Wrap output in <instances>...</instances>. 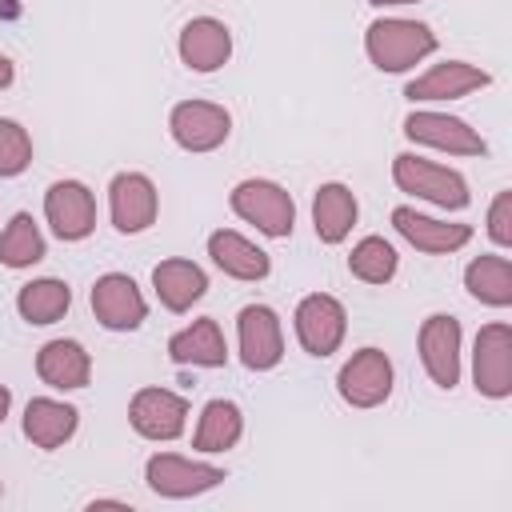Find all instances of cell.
I'll return each mask as SVG.
<instances>
[{
    "label": "cell",
    "mask_w": 512,
    "mask_h": 512,
    "mask_svg": "<svg viewBox=\"0 0 512 512\" xmlns=\"http://www.w3.org/2000/svg\"><path fill=\"white\" fill-rule=\"evenodd\" d=\"M36 372L48 388H84L92 376V360L76 340H48L36 352Z\"/></svg>",
    "instance_id": "obj_21"
},
{
    "label": "cell",
    "mask_w": 512,
    "mask_h": 512,
    "mask_svg": "<svg viewBox=\"0 0 512 512\" xmlns=\"http://www.w3.org/2000/svg\"><path fill=\"white\" fill-rule=\"evenodd\" d=\"M488 236L508 248L512 244V192H496L492 208H488Z\"/></svg>",
    "instance_id": "obj_31"
},
{
    "label": "cell",
    "mask_w": 512,
    "mask_h": 512,
    "mask_svg": "<svg viewBox=\"0 0 512 512\" xmlns=\"http://www.w3.org/2000/svg\"><path fill=\"white\" fill-rule=\"evenodd\" d=\"M152 288H156V296H160V304L168 312H184L204 296L208 276L192 260H160L152 268Z\"/></svg>",
    "instance_id": "obj_19"
},
{
    "label": "cell",
    "mask_w": 512,
    "mask_h": 512,
    "mask_svg": "<svg viewBox=\"0 0 512 512\" xmlns=\"http://www.w3.org/2000/svg\"><path fill=\"white\" fill-rule=\"evenodd\" d=\"M348 268L356 280L364 284H388L396 276V248L384 240V236H364L352 256H348Z\"/></svg>",
    "instance_id": "obj_29"
},
{
    "label": "cell",
    "mask_w": 512,
    "mask_h": 512,
    "mask_svg": "<svg viewBox=\"0 0 512 512\" xmlns=\"http://www.w3.org/2000/svg\"><path fill=\"white\" fill-rule=\"evenodd\" d=\"M92 508H128L124 500H92Z\"/></svg>",
    "instance_id": "obj_34"
},
{
    "label": "cell",
    "mask_w": 512,
    "mask_h": 512,
    "mask_svg": "<svg viewBox=\"0 0 512 512\" xmlns=\"http://www.w3.org/2000/svg\"><path fill=\"white\" fill-rule=\"evenodd\" d=\"M420 360L440 388H456L460 380V320L436 312L420 324Z\"/></svg>",
    "instance_id": "obj_13"
},
{
    "label": "cell",
    "mask_w": 512,
    "mask_h": 512,
    "mask_svg": "<svg viewBox=\"0 0 512 512\" xmlns=\"http://www.w3.org/2000/svg\"><path fill=\"white\" fill-rule=\"evenodd\" d=\"M356 196L348 184H320L312 196V224L324 244H340L356 224Z\"/></svg>",
    "instance_id": "obj_22"
},
{
    "label": "cell",
    "mask_w": 512,
    "mask_h": 512,
    "mask_svg": "<svg viewBox=\"0 0 512 512\" xmlns=\"http://www.w3.org/2000/svg\"><path fill=\"white\" fill-rule=\"evenodd\" d=\"M44 216L60 240H84L96 228V200L80 180H56L44 192Z\"/></svg>",
    "instance_id": "obj_11"
},
{
    "label": "cell",
    "mask_w": 512,
    "mask_h": 512,
    "mask_svg": "<svg viewBox=\"0 0 512 512\" xmlns=\"http://www.w3.org/2000/svg\"><path fill=\"white\" fill-rule=\"evenodd\" d=\"M364 48L368 60L380 72H408L416 60H424L428 52H436V32L420 20H400V16H384L372 20L364 32Z\"/></svg>",
    "instance_id": "obj_1"
},
{
    "label": "cell",
    "mask_w": 512,
    "mask_h": 512,
    "mask_svg": "<svg viewBox=\"0 0 512 512\" xmlns=\"http://www.w3.org/2000/svg\"><path fill=\"white\" fill-rule=\"evenodd\" d=\"M336 388L340 396L352 404V408H376L388 400L392 392V360L380 352V348H360L336 376Z\"/></svg>",
    "instance_id": "obj_7"
},
{
    "label": "cell",
    "mask_w": 512,
    "mask_h": 512,
    "mask_svg": "<svg viewBox=\"0 0 512 512\" xmlns=\"http://www.w3.org/2000/svg\"><path fill=\"white\" fill-rule=\"evenodd\" d=\"M8 404H12V392L0 384V424H4V416H8Z\"/></svg>",
    "instance_id": "obj_33"
},
{
    "label": "cell",
    "mask_w": 512,
    "mask_h": 512,
    "mask_svg": "<svg viewBox=\"0 0 512 512\" xmlns=\"http://www.w3.org/2000/svg\"><path fill=\"white\" fill-rule=\"evenodd\" d=\"M232 56V32L212 20V16H196L184 24L180 32V60L192 72H216L220 64H228Z\"/></svg>",
    "instance_id": "obj_16"
},
{
    "label": "cell",
    "mask_w": 512,
    "mask_h": 512,
    "mask_svg": "<svg viewBox=\"0 0 512 512\" xmlns=\"http://www.w3.org/2000/svg\"><path fill=\"white\" fill-rule=\"evenodd\" d=\"M236 332H240V360L252 372L276 368L284 356V336H280V316L268 304H248L236 316Z\"/></svg>",
    "instance_id": "obj_9"
},
{
    "label": "cell",
    "mask_w": 512,
    "mask_h": 512,
    "mask_svg": "<svg viewBox=\"0 0 512 512\" xmlns=\"http://www.w3.org/2000/svg\"><path fill=\"white\" fill-rule=\"evenodd\" d=\"M344 328H348V316H344V304L336 296H324V292H312L300 300L296 308V336L304 344V352L312 356H332L344 340Z\"/></svg>",
    "instance_id": "obj_8"
},
{
    "label": "cell",
    "mask_w": 512,
    "mask_h": 512,
    "mask_svg": "<svg viewBox=\"0 0 512 512\" xmlns=\"http://www.w3.org/2000/svg\"><path fill=\"white\" fill-rule=\"evenodd\" d=\"M464 288L492 308H508L512 304V264L508 256H476L464 268Z\"/></svg>",
    "instance_id": "obj_26"
},
{
    "label": "cell",
    "mask_w": 512,
    "mask_h": 512,
    "mask_svg": "<svg viewBox=\"0 0 512 512\" xmlns=\"http://www.w3.org/2000/svg\"><path fill=\"white\" fill-rule=\"evenodd\" d=\"M144 480L156 496L184 500V496H200V492L216 488L224 480V468L200 464V460H188V456H176V452H156L144 468Z\"/></svg>",
    "instance_id": "obj_5"
},
{
    "label": "cell",
    "mask_w": 512,
    "mask_h": 512,
    "mask_svg": "<svg viewBox=\"0 0 512 512\" xmlns=\"http://www.w3.org/2000/svg\"><path fill=\"white\" fill-rule=\"evenodd\" d=\"M404 136L428 148H444L456 156H484L488 144L480 140L476 128H468L460 116H444V112H412L404 120Z\"/></svg>",
    "instance_id": "obj_14"
},
{
    "label": "cell",
    "mask_w": 512,
    "mask_h": 512,
    "mask_svg": "<svg viewBox=\"0 0 512 512\" xmlns=\"http://www.w3.org/2000/svg\"><path fill=\"white\" fill-rule=\"evenodd\" d=\"M68 304H72L68 284L64 280H52V276L24 284L20 296H16V308H20V316L28 324H56L68 312Z\"/></svg>",
    "instance_id": "obj_27"
},
{
    "label": "cell",
    "mask_w": 512,
    "mask_h": 512,
    "mask_svg": "<svg viewBox=\"0 0 512 512\" xmlns=\"http://www.w3.org/2000/svg\"><path fill=\"white\" fill-rule=\"evenodd\" d=\"M472 380H476V392L488 396V400L512 396V328H508L504 320L484 324V328L476 332Z\"/></svg>",
    "instance_id": "obj_4"
},
{
    "label": "cell",
    "mask_w": 512,
    "mask_h": 512,
    "mask_svg": "<svg viewBox=\"0 0 512 512\" xmlns=\"http://www.w3.org/2000/svg\"><path fill=\"white\" fill-rule=\"evenodd\" d=\"M232 212L248 224H256L264 236H288L296 224L292 196L272 180H240L232 188Z\"/></svg>",
    "instance_id": "obj_3"
},
{
    "label": "cell",
    "mask_w": 512,
    "mask_h": 512,
    "mask_svg": "<svg viewBox=\"0 0 512 512\" xmlns=\"http://www.w3.org/2000/svg\"><path fill=\"white\" fill-rule=\"evenodd\" d=\"M108 208L120 232H144L156 220V184L144 172H120L108 184Z\"/></svg>",
    "instance_id": "obj_15"
},
{
    "label": "cell",
    "mask_w": 512,
    "mask_h": 512,
    "mask_svg": "<svg viewBox=\"0 0 512 512\" xmlns=\"http://www.w3.org/2000/svg\"><path fill=\"white\" fill-rule=\"evenodd\" d=\"M76 424H80V412L72 404L48 400V396L28 400V408H24V436L36 448H60L76 432Z\"/></svg>",
    "instance_id": "obj_23"
},
{
    "label": "cell",
    "mask_w": 512,
    "mask_h": 512,
    "mask_svg": "<svg viewBox=\"0 0 512 512\" xmlns=\"http://www.w3.org/2000/svg\"><path fill=\"white\" fill-rule=\"evenodd\" d=\"M392 224L420 252H456V248H464L472 240V228L468 224H444V220L420 216L416 208H396L392 212Z\"/></svg>",
    "instance_id": "obj_18"
},
{
    "label": "cell",
    "mask_w": 512,
    "mask_h": 512,
    "mask_svg": "<svg viewBox=\"0 0 512 512\" xmlns=\"http://www.w3.org/2000/svg\"><path fill=\"white\" fill-rule=\"evenodd\" d=\"M168 356H172L176 364L220 368V364L228 360V344H224L220 324H216L212 316H204V320H196L192 328H184V332H176V336L168 340Z\"/></svg>",
    "instance_id": "obj_24"
},
{
    "label": "cell",
    "mask_w": 512,
    "mask_h": 512,
    "mask_svg": "<svg viewBox=\"0 0 512 512\" xmlns=\"http://www.w3.org/2000/svg\"><path fill=\"white\" fill-rule=\"evenodd\" d=\"M244 432V416L232 400H208L204 412H200V424H196V436H192V448L196 452H228Z\"/></svg>",
    "instance_id": "obj_25"
},
{
    "label": "cell",
    "mask_w": 512,
    "mask_h": 512,
    "mask_svg": "<svg viewBox=\"0 0 512 512\" xmlns=\"http://www.w3.org/2000/svg\"><path fill=\"white\" fill-rule=\"evenodd\" d=\"M208 256L216 260L220 272L236 276V280H264L268 276V252H260L252 240H244L232 228H220L208 236Z\"/></svg>",
    "instance_id": "obj_20"
},
{
    "label": "cell",
    "mask_w": 512,
    "mask_h": 512,
    "mask_svg": "<svg viewBox=\"0 0 512 512\" xmlns=\"http://www.w3.org/2000/svg\"><path fill=\"white\" fill-rule=\"evenodd\" d=\"M32 164V140L16 120H0V176H20Z\"/></svg>",
    "instance_id": "obj_30"
},
{
    "label": "cell",
    "mask_w": 512,
    "mask_h": 512,
    "mask_svg": "<svg viewBox=\"0 0 512 512\" xmlns=\"http://www.w3.org/2000/svg\"><path fill=\"white\" fill-rule=\"evenodd\" d=\"M12 84V60L0 52V88H8Z\"/></svg>",
    "instance_id": "obj_32"
},
{
    "label": "cell",
    "mask_w": 512,
    "mask_h": 512,
    "mask_svg": "<svg viewBox=\"0 0 512 512\" xmlns=\"http://www.w3.org/2000/svg\"><path fill=\"white\" fill-rule=\"evenodd\" d=\"M128 420L144 440H176L184 432L188 404L168 388H140L128 404Z\"/></svg>",
    "instance_id": "obj_12"
},
{
    "label": "cell",
    "mask_w": 512,
    "mask_h": 512,
    "mask_svg": "<svg viewBox=\"0 0 512 512\" xmlns=\"http://www.w3.org/2000/svg\"><path fill=\"white\" fill-rule=\"evenodd\" d=\"M92 312H96V320H100L104 328H112V332H132V328L144 324L148 304H144L140 288L132 284V276L108 272V276H100V280L92 284Z\"/></svg>",
    "instance_id": "obj_10"
},
{
    "label": "cell",
    "mask_w": 512,
    "mask_h": 512,
    "mask_svg": "<svg viewBox=\"0 0 512 512\" xmlns=\"http://www.w3.org/2000/svg\"><path fill=\"white\" fill-rule=\"evenodd\" d=\"M368 4H376V8H388V4H416V0H368Z\"/></svg>",
    "instance_id": "obj_35"
},
{
    "label": "cell",
    "mask_w": 512,
    "mask_h": 512,
    "mask_svg": "<svg viewBox=\"0 0 512 512\" xmlns=\"http://www.w3.org/2000/svg\"><path fill=\"white\" fill-rule=\"evenodd\" d=\"M492 76L476 64H464V60H444L436 68H428L424 76L408 80L404 96L408 100H456V96H468L472 88H484Z\"/></svg>",
    "instance_id": "obj_17"
},
{
    "label": "cell",
    "mask_w": 512,
    "mask_h": 512,
    "mask_svg": "<svg viewBox=\"0 0 512 512\" xmlns=\"http://www.w3.org/2000/svg\"><path fill=\"white\" fill-rule=\"evenodd\" d=\"M392 180H396L400 192H412V196H420V200H428L436 208H452L456 212V208L468 204V184H464L460 172L440 168L432 160H420L412 152H400L392 160Z\"/></svg>",
    "instance_id": "obj_2"
},
{
    "label": "cell",
    "mask_w": 512,
    "mask_h": 512,
    "mask_svg": "<svg viewBox=\"0 0 512 512\" xmlns=\"http://www.w3.org/2000/svg\"><path fill=\"white\" fill-rule=\"evenodd\" d=\"M168 128H172V140L184 152H212L228 140L232 116L212 100H184V104L172 108Z\"/></svg>",
    "instance_id": "obj_6"
},
{
    "label": "cell",
    "mask_w": 512,
    "mask_h": 512,
    "mask_svg": "<svg viewBox=\"0 0 512 512\" xmlns=\"http://www.w3.org/2000/svg\"><path fill=\"white\" fill-rule=\"evenodd\" d=\"M36 260H44V236H40V228L28 212H16L8 220V228L0 232V264L32 268Z\"/></svg>",
    "instance_id": "obj_28"
}]
</instances>
